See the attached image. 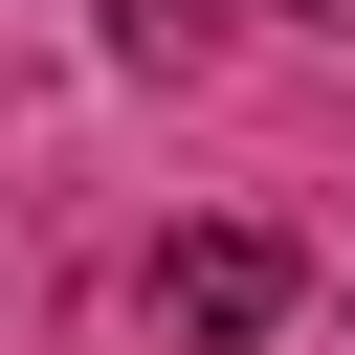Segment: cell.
<instances>
[{"label": "cell", "mask_w": 355, "mask_h": 355, "mask_svg": "<svg viewBox=\"0 0 355 355\" xmlns=\"http://www.w3.org/2000/svg\"><path fill=\"white\" fill-rule=\"evenodd\" d=\"M266 311H288V244H266V222L155 244V333H266Z\"/></svg>", "instance_id": "obj_1"}, {"label": "cell", "mask_w": 355, "mask_h": 355, "mask_svg": "<svg viewBox=\"0 0 355 355\" xmlns=\"http://www.w3.org/2000/svg\"><path fill=\"white\" fill-rule=\"evenodd\" d=\"M111 22H133V44H178V22H200V0H111Z\"/></svg>", "instance_id": "obj_2"}]
</instances>
